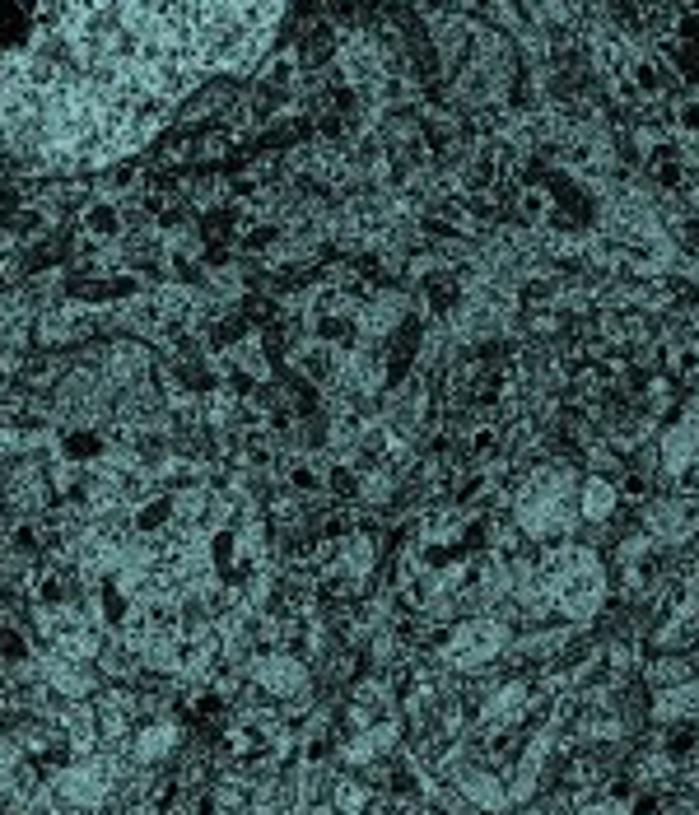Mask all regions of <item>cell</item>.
<instances>
[{
	"mask_svg": "<svg viewBox=\"0 0 699 815\" xmlns=\"http://www.w3.org/2000/svg\"><path fill=\"white\" fill-rule=\"evenodd\" d=\"M285 0H0V183L107 168L247 71Z\"/></svg>",
	"mask_w": 699,
	"mask_h": 815,
	"instance_id": "cell-1",
	"label": "cell"
},
{
	"mask_svg": "<svg viewBox=\"0 0 699 815\" xmlns=\"http://www.w3.org/2000/svg\"><path fill=\"white\" fill-rule=\"evenodd\" d=\"M84 234L89 238H117L122 234V215L112 200H94V206L84 210Z\"/></svg>",
	"mask_w": 699,
	"mask_h": 815,
	"instance_id": "cell-2",
	"label": "cell"
}]
</instances>
